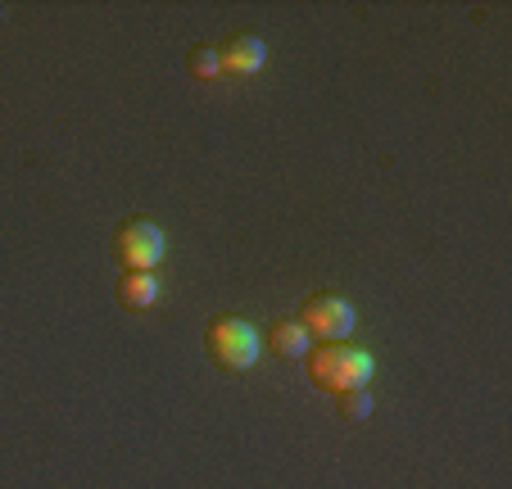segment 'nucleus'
Listing matches in <instances>:
<instances>
[{
    "label": "nucleus",
    "instance_id": "obj_9",
    "mask_svg": "<svg viewBox=\"0 0 512 489\" xmlns=\"http://www.w3.org/2000/svg\"><path fill=\"white\" fill-rule=\"evenodd\" d=\"M186 73L200 77V82H209V77H223V55H218V46H209V41L191 46V55H186Z\"/></svg>",
    "mask_w": 512,
    "mask_h": 489
},
{
    "label": "nucleus",
    "instance_id": "obj_3",
    "mask_svg": "<svg viewBox=\"0 0 512 489\" xmlns=\"http://www.w3.org/2000/svg\"><path fill=\"white\" fill-rule=\"evenodd\" d=\"M109 245H114V259L123 272H155L168 250L164 227L155 218H145V213H132V218L118 222Z\"/></svg>",
    "mask_w": 512,
    "mask_h": 489
},
{
    "label": "nucleus",
    "instance_id": "obj_4",
    "mask_svg": "<svg viewBox=\"0 0 512 489\" xmlns=\"http://www.w3.org/2000/svg\"><path fill=\"white\" fill-rule=\"evenodd\" d=\"M300 322L304 331L313 336V345H340V340L354 336V304H349L345 295H336V290H318V295L304 299L300 308Z\"/></svg>",
    "mask_w": 512,
    "mask_h": 489
},
{
    "label": "nucleus",
    "instance_id": "obj_5",
    "mask_svg": "<svg viewBox=\"0 0 512 489\" xmlns=\"http://www.w3.org/2000/svg\"><path fill=\"white\" fill-rule=\"evenodd\" d=\"M263 345H268L281 363H304L309 349H313V336L304 331L300 317H277V322L263 331Z\"/></svg>",
    "mask_w": 512,
    "mask_h": 489
},
{
    "label": "nucleus",
    "instance_id": "obj_8",
    "mask_svg": "<svg viewBox=\"0 0 512 489\" xmlns=\"http://www.w3.org/2000/svg\"><path fill=\"white\" fill-rule=\"evenodd\" d=\"M372 408H377V403H372V390H368V385H358V390H340V394H336V413L345 417V422H368Z\"/></svg>",
    "mask_w": 512,
    "mask_h": 489
},
{
    "label": "nucleus",
    "instance_id": "obj_7",
    "mask_svg": "<svg viewBox=\"0 0 512 489\" xmlns=\"http://www.w3.org/2000/svg\"><path fill=\"white\" fill-rule=\"evenodd\" d=\"M114 299L127 313H150L159 304V277L155 272H123L114 281Z\"/></svg>",
    "mask_w": 512,
    "mask_h": 489
},
{
    "label": "nucleus",
    "instance_id": "obj_1",
    "mask_svg": "<svg viewBox=\"0 0 512 489\" xmlns=\"http://www.w3.org/2000/svg\"><path fill=\"white\" fill-rule=\"evenodd\" d=\"M204 354H209V363L218 372L241 376L259 363V331L236 313H218L204 326Z\"/></svg>",
    "mask_w": 512,
    "mask_h": 489
},
{
    "label": "nucleus",
    "instance_id": "obj_2",
    "mask_svg": "<svg viewBox=\"0 0 512 489\" xmlns=\"http://www.w3.org/2000/svg\"><path fill=\"white\" fill-rule=\"evenodd\" d=\"M304 367H309L313 390H322V394L358 390V385H368L372 372H377L372 354H363V349H354V345H313Z\"/></svg>",
    "mask_w": 512,
    "mask_h": 489
},
{
    "label": "nucleus",
    "instance_id": "obj_6",
    "mask_svg": "<svg viewBox=\"0 0 512 489\" xmlns=\"http://www.w3.org/2000/svg\"><path fill=\"white\" fill-rule=\"evenodd\" d=\"M218 55H223V73H259L263 64H268V46H263V37H254V32H236V37H227L223 46H218Z\"/></svg>",
    "mask_w": 512,
    "mask_h": 489
}]
</instances>
